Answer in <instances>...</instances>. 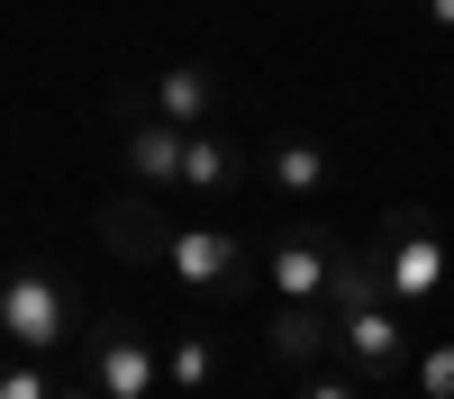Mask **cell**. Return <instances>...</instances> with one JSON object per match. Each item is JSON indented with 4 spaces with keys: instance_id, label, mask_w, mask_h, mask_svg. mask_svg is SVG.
I'll return each mask as SVG.
<instances>
[{
    "instance_id": "obj_2",
    "label": "cell",
    "mask_w": 454,
    "mask_h": 399,
    "mask_svg": "<svg viewBox=\"0 0 454 399\" xmlns=\"http://www.w3.org/2000/svg\"><path fill=\"white\" fill-rule=\"evenodd\" d=\"M372 264H382V300L409 318V309H436L445 281H454V254L436 236L427 209H382V227H372Z\"/></svg>"
},
{
    "instance_id": "obj_7",
    "label": "cell",
    "mask_w": 454,
    "mask_h": 399,
    "mask_svg": "<svg viewBox=\"0 0 454 399\" xmlns=\"http://www.w3.org/2000/svg\"><path fill=\"white\" fill-rule=\"evenodd\" d=\"M119 164L145 181V191H173L182 181V127H164V119H145V109H119Z\"/></svg>"
},
{
    "instance_id": "obj_15",
    "label": "cell",
    "mask_w": 454,
    "mask_h": 399,
    "mask_svg": "<svg viewBox=\"0 0 454 399\" xmlns=\"http://www.w3.org/2000/svg\"><path fill=\"white\" fill-rule=\"evenodd\" d=\"M291 399H364V381L346 372V363H318V372H300V390Z\"/></svg>"
},
{
    "instance_id": "obj_9",
    "label": "cell",
    "mask_w": 454,
    "mask_h": 399,
    "mask_svg": "<svg viewBox=\"0 0 454 399\" xmlns=\"http://www.w3.org/2000/svg\"><path fill=\"white\" fill-rule=\"evenodd\" d=\"M254 173V155L227 127H200V136H182V191H237V181Z\"/></svg>"
},
{
    "instance_id": "obj_16",
    "label": "cell",
    "mask_w": 454,
    "mask_h": 399,
    "mask_svg": "<svg viewBox=\"0 0 454 399\" xmlns=\"http://www.w3.org/2000/svg\"><path fill=\"white\" fill-rule=\"evenodd\" d=\"M419 10H427V19H436V27H454V0H419Z\"/></svg>"
},
{
    "instance_id": "obj_8",
    "label": "cell",
    "mask_w": 454,
    "mask_h": 399,
    "mask_svg": "<svg viewBox=\"0 0 454 399\" xmlns=\"http://www.w3.org/2000/svg\"><path fill=\"white\" fill-rule=\"evenodd\" d=\"M100 245L119 254V264H164V245H173V227L155 209H145L137 191H119V200H100Z\"/></svg>"
},
{
    "instance_id": "obj_1",
    "label": "cell",
    "mask_w": 454,
    "mask_h": 399,
    "mask_svg": "<svg viewBox=\"0 0 454 399\" xmlns=\"http://www.w3.org/2000/svg\"><path fill=\"white\" fill-rule=\"evenodd\" d=\"M82 326H91V309L73 300V281H64L55 264H36V254H27V264H10V272H0V336H10L19 354H36V363H46L55 345H73V336H82Z\"/></svg>"
},
{
    "instance_id": "obj_5",
    "label": "cell",
    "mask_w": 454,
    "mask_h": 399,
    "mask_svg": "<svg viewBox=\"0 0 454 399\" xmlns=\"http://www.w3.org/2000/svg\"><path fill=\"white\" fill-rule=\"evenodd\" d=\"M82 354H91V381H100V399H155L164 390V345L145 336L137 318H119V309H91V326H82Z\"/></svg>"
},
{
    "instance_id": "obj_14",
    "label": "cell",
    "mask_w": 454,
    "mask_h": 399,
    "mask_svg": "<svg viewBox=\"0 0 454 399\" xmlns=\"http://www.w3.org/2000/svg\"><path fill=\"white\" fill-rule=\"evenodd\" d=\"M409 381H419L427 399H454V336H445V345H427L419 363H409Z\"/></svg>"
},
{
    "instance_id": "obj_12",
    "label": "cell",
    "mask_w": 454,
    "mask_h": 399,
    "mask_svg": "<svg viewBox=\"0 0 454 399\" xmlns=\"http://www.w3.org/2000/svg\"><path fill=\"white\" fill-rule=\"evenodd\" d=\"M263 173H273L291 200H318L336 164H327V145H318V136H273V145H263Z\"/></svg>"
},
{
    "instance_id": "obj_13",
    "label": "cell",
    "mask_w": 454,
    "mask_h": 399,
    "mask_svg": "<svg viewBox=\"0 0 454 399\" xmlns=\"http://www.w3.org/2000/svg\"><path fill=\"white\" fill-rule=\"evenodd\" d=\"M55 390H64V381H55L36 354H10V363H0V399H55Z\"/></svg>"
},
{
    "instance_id": "obj_11",
    "label": "cell",
    "mask_w": 454,
    "mask_h": 399,
    "mask_svg": "<svg viewBox=\"0 0 454 399\" xmlns=\"http://www.w3.org/2000/svg\"><path fill=\"white\" fill-rule=\"evenodd\" d=\"M263 336H273V354L291 363V372H318V363L336 354V318H327V309H273Z\"/></svg>"
},
{
    "instance_id": "obj_3",
    "label": "cell",
    "mask_w": 454,
    "mask_h": 399,
    "mask_svg": "<svg viewBox=\"0 0 454 399\" xmlns=\"http://www.w3.org/2000/svg\"><path fill=\"white\" fill-rule=\"evenodd\" d=\"M346 264V236L318 227V218H291L263 254V290H273V309H327V281Z\"/></svg>"
},
{
    "instance_id": "obj_10",
    "label": "cell",
    "mask_w": 454,
    "mask_h": 399,
    "mask_svg": "<svg viewBox=\"0 0 454 399\" xmlns=\"http://www.w3.org/2000/svg\"><path fill=\"white\" fill-rule=\"evenodd\" d=\"M218 381H227L218 336H209V326H182V336L164 345V390H182V399H218Z\"/></svg>"
},
{
    "instance_id": "obj_6",
    "label": "cell",
    "mask_w": 454,
    "mask_h": 399,
    "mask_svg": "<svg viewBox=\"0 0 454 399\" xmlns=\"http://www.w3.org/2000/svg\"><path fill=\"white\" fill-rule=\"evenodd\" d=\"M109 109H145V119H164V127H182V136H200V127H218L227 91H218V73H209V64H164L155 82L119 91Z\"/></svg>"
},
{
    "instance_id": "obj_4",
    "label": "cell",
    "mask_w": 454,
    "mask_h": 399,
    "mask_svg": "<svg viewBox=\"0 0 454 399\" xmlns=\"http://www.w3.org/2000/svg\"><path fill=\"white\" fill-rule=\"evenodd\" d=\"M164 272H173L182 290H200V300H218V309L254 300V245H246V236H227V227H173Z\"/></svg>"
},
{
    "instance_id": "obj_17",
    "label": "cell",
    "mask_w": 454,
    "mask_h": 399,
    "mask_svg": "<svg viewBox=\"0 0 454 399\" xmlns=\"http://www.w3.org/2000/svg\"><path fill=\"white\" fill-rule=\"evenodd\" d=\"M55 399H100V381H82V390H73V381H64V390H55Z\"/></svg>"
}]
</instances>
